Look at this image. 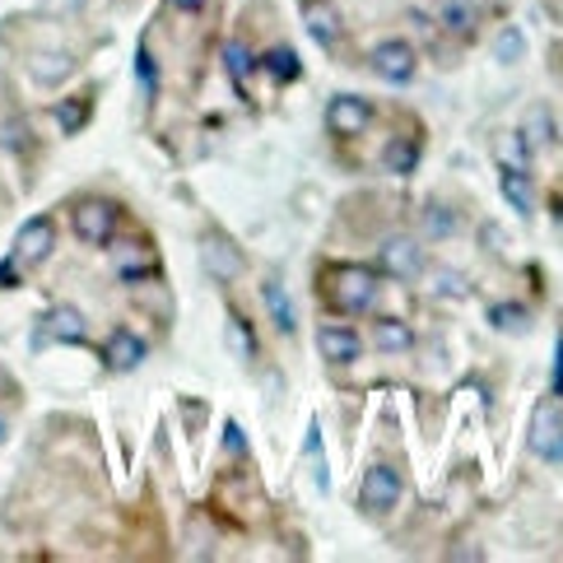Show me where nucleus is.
<instances>
[{
  "instance_id": "1",
  "label": "nucleus",
  "mask_w": 563,
  "mask_h": 563,
  "mask_svg": "<svg viewBox=\"0 0 563 563\" xmlns=\"http://www.w3.org/2000/svg\"><path fill=\"white\" fill-rule=\"evenodd\" d=\"M321 298L335 312H368L377 303V275L358 261H335L321 271Z\"/></svg>"
},
{
  "instance_id": "2",
  "label": "nucleus",
  "mask_w": 563,
  "mask_h": 563,
  "mask_svg": "<svg viewBox=\"0 0 563 563\" xmlns=\"http://www.w3.org/2000/svg\"><path fill=\"white\" fill-rule=\"evenodd\" d=\"M70 224H75V238L79 243H89V247H108L112 243V233H117V206L112 200H79V206L70 210Z\"/></svg>"
},
{
  "instance_id": "3",
  "label": "nucleus",
  "mask_w": 563,
  "mask_h": 563,
  "mask_svg": "<svg viewBox=\"0 0 563 563\" xmlns=\"http://www.w3.org/2000/svg\"><path fill=\"white\" fill-rule=\"evenodd\" d=\"M112 252V271L126 279V285H145V279L158 275V252L150 238H126V243H108Z\"/></svg>"
},
{
  "instance_id": "4",
  "label": "nucleus",
  "mask_w": 563,
  "mask_h": 563,
  "mask_svg": "<svg viewBox=\"0 0 563 563\" xmlns=\"http://www.w3.org/2000/svg\"><path fill=\"white\" fill-rule=\"evenodd\" d=\"M52 247H56V229H52V219L43 214V219H33V224H24V233L14 238V252H10V266L24 275V271H37L43 261L52 256Z\"/></svg>"
},
{
  "instance_id": "5",
  "label": "nucleus",
  "mask_w": 563,
  "mask_h": 563,
  "mask_svg": "<svg viewBox=\"0 0 563 563\" xmlns=\"http://www.w3.org/2000/svg\"><path fill=\"white\" fill-rule=\"evenodd\" d=\"M531 452L540 461H563V406H554V400H540L536 415H531Z\"/></svg>"
},
{
  "instance_id": "6",
  "label": "nucleus",
  "mask_w": 563,
  "mask_h": 563,
  "mask_svg": "<svg viewBox=\"0 0 563 563\" xmlns=\"http://www.w3.org/2000/svg\"><path fill=\"white\" fill-rule=\"evenodd\" d=\"M373 70L387 79V85H410L415 79V47L406 43V37H387V43L373 47Z\"/></svg>"
},
{
  "instance_id": "7",
  "label": "nucleus",
  "mask_w": 563,
  "mask_h": 563,
  "mask_svg": "<svg viewBox=\"0 0 563 563\" xmlns=\"http://www.w3.org/2000/svg\"><path fill=\"white\" fill-rule=\"evenodd\" d=\"M85 335H89L85 312L70 308V303H56V308L43 317V331L33 335V345L43 350V345H52V340H66V345H85Z\"/></svg>"
},
{
  "instance_id": "8",
  "label": "nucleus",
  "mask_w": 563,
  "mask_h": 563,
  "mask_svg": "<svg viewBox=\"0 0 563 563\" xmlns=\"http://www.w3.org/2000/svg\"><path fill=\"white\" fill-rule=\"evenodd\" d=\"M200 261H206V271L219 279V285H233V279L243 275V252H238L224 233L200 238Z\"/></svg>"
},
{
  "instance_id": "9",
  "label": "nucleus",
  "mask_w": 563,
  "mask_h": 563,
  "mask_svg": "<svg viewBox=\"0 0 563 563\" xmlns=\"http://www.w3.org/2000/svg\"><path fill=\"white\" fill-rule=\"evenodd\" d=\"M368 122H373V108L364 103V98H354V93L331 98V108H327V126H331V135L354 140V135H364V131H368Z\"/></svg>"
},
{
  "instance_id": "10",
  "label": "nucleus",
  "mask_w": 563,
  "mask_h": 563,
  "mask_svg": "<svg viewBox=\"0 0 563 563\" xmlns=\"http://www.w3.org/2000/svg\"><path fill=\"white\" fill-rule=\"evenodd\" d=\"M145 354H150V345H145V340H140L131 327H112L108 345H103V364H108L112 373L140 368V364H145Z\"/></svg>"
},
{
  "instance_id": "11",
  "label": "nucleus",
  "mask_w": 563,
  "mask_h": 563,
  "mask_svg": "<svg viewBox=\"0 0 563 563\" xmlns=\"http://www.w3.org/2000/svg\"><path fill=\"white\" fill-rule=\"evenodd\" d=\"M396 503H400V475H396V466H387V461H377V466L364 471V508L387 512Z\"/></svg>"
},
{
  "instance_id": "12",
  "label": "nucleus",
  "mask_w": 563,
  "mask_h": 563,
  "mask_svg": "<svg viewBox=\"0 0 563 563\" xmlns=\"http://www.w3.org/2000/svg\"><path fill=\"white\" fill-rule=\"evenodd\" d=\"M382 271L396 279H415L424 271V247H419L415 238H391V243L382 247Z\"/></svg>"
},
{
  "instance_id": "13",
  "label": "nucleus",
  "mask_w": 563,
  "mask_h": 563,
  "mask_svg": "<svg viewBox=\"0 0 563 563\" xmlns=\"http://www.w3.org/2000/svg\"><path fill=\"white\" fill-rule=\"evenodd\" d=\"M317 350H321V358H331V364H354L358 350H364V340H358L350 327H340V321H327V327L317 331Z\"/></svg>"
},
{
  "instance_id": "14",
  "label": "nucleus",
  "mask_w": 563,
  "mask_h": 563,
  "mask_svg": "<svg viewBox=\"0 0 563 563\" xmlns=\"http://www.w3.org/2000/svg\"><path fill=\"white\" fill-rule=\"evenodd\" d=\"M303 24L312 33V43L317 47H340V10L331 5V0H308L303 5Z\"/></svg>"
},
{
  "instance_id": "15",
  "label": "nucleus",
  "mask_w": 563,
  "mask_h": 563,
  "mask_svg": "<svg viewBox=\"0 0 563 563\" xmlns=\"http://www.w3.org/2000/svg\"><path fill=\"white\" fill-rule=\"evenodd\" d=\"M438 24L448 29L452 37H461V43H471L475 24H479V10L471 5V0H442V5H438Z\"/></svg>"
},
{
  "instance_id": "16",
  "label": "nucleus",
  "mask_w": 563,
  "mask_h": 563,
  "mask_svg": "<svg viewBox=\"0 0 563 563\" xmlns=\"http://www.w3.org/2000/svg\"><path fill=\"white\" fill-rule=\"evenodd\" d=\"M498 183H503V196H508V206H512L517 214H531V210H536V196H531V173H527V168L503 164Z\"/></svg>"
},
{
  "instance_id": "17",
  "label": "nucleus",
  "mask_w": 563,
  "mask_h": 563,
  "mask_svg": "<svg viewBox=\"0 0 563 563\" xmlns=\"http://www.w3.org/2000/svg\"><path fill=\"white\" fill-rule=\"evenodd\" d=\"M261 298H266V312H271V321H275V331H279V335H294L298 317H294V303H289L285 285H279V279H266V285H261Z\"/></svg>"
},
{
  "instance_id": "18",
  "label": "nucleus",
  "mask_w": 563,
  "mask_h": 563,
  "mask_svg": "<svg viewBox=\"0 0 563 563\" xmlns=\"http://www.w3.org/2000/svg\"><path fill=\"white\" fill-rule=\"evenodd\" d=\"M373 345H377V350H387V354H406V350L415 345V335H410V327H406V321H396V317H382L377 327H373Z\"/></svg>"
},
{
  "instance_id": "19",
  "label": "nucleus",
  "mask_w": 563,
  "mask_h": 563,
  "mask_svg": "<svg viewBox=\"0 0 563 563\" xmlns=\"http://www.w3.org/2000/svg\"><path fill=\"white\" fill-rule=\"evenodd\" d=\"M70 56L66 52H43V56H33V62H29V70H33V79H37V85H62V79L70 75Z\"/></svg>"
},
{
  "instance_id": "20",
  "label": "nucleus",
  "mask_w": 563,
  "mask_h": 563,
  "mask_svg": "<svg viewBox=\"0 0 563 563\" xmlns=\"http://www.w3.org/2000/svg\"><path fill=\"white\" fill-rule=\"evenodd\" d=\"M256 62H252V52L243 47V43H224V70H229V79H233V89H238V98H247V70H252Z\"/></svg>"
},
{
  "instance_id": "21",
  "label": "nucleus",
  "mask_w": 563,
  "mask_h": 563,
  "mask_svg": "<svg viewBox=\"0 0 563 563\" xmlns=\"http://www.w3.org/2000/svg\"><path fill=\"white\" fill-rule=\"evenodd\" d=\"M261 70H266V75L275 79V85H289V79L303 75V66H298V56H294L289 47H275V52L261 56Z\"/></svg>"
},
{
  "instance_id": "22",
  "label": "nucleus",
  "mask_w": 563,
  "mask_h": 563,
  "mask_svg": "<svg viewBox=\"0 0 563 563\" xmlns=\"http://www.w3.org/2000/svg\"><path fill=\"white\" fill-rule=\"evenodd\" d=\"M229 345H233V354L243 358V364H252V358H256V340L247 331V317L238 308H229Z\"/></svg>"
},
{
  "instance_id": "23",
  "label": "nucleus",
  "mask_w": 563,
  "mask_h": 563,
  "mask_svg": "<svg viewBox=\"0 0 563 563\" xmlns=\"http://www.w3.org/2000/svg\"><path fill=\"white\" fill-rule=\"evenodd\" d=\"M415 164H419V145L410 140H396V145L387 150V173H396V177H406V173H415Z\"/></svg>"
},
{
  "instance_id": "24",
  "label": "nucleus",
  "mask_w": 563,
  "mask_h": 563,
  "mask_svg": "<svg viewBox=\"0 0 563 563\" xmlns=\"http://www.w3.org/2000/svg\"><path fill=\"white\" fill-rule=\"evenodd\" d=\"M489 321H494L498 331H527V327H531V312L517 308V303H498V308L489 312Z\"/></svg>"
},
{
  "instance_id": "25",
  "label": "nucleus",
  "mask_w": 563,
  "mask_h": 563,
  "mask_svg": "<svg viewBox=\"0 0 563 563\" xmlns=\"http://www.w3.org/2000/svg\"><path fill=\"white\" fill-rule=\"evenodd\" d=\"M135 79H140V89H145V98L158 93V62L150 47H140V56H135Z\"/></svg>"
},
{
  "instance_id": "26",
  "label": "nucleus",
  "mask_w": 563,
  "mask_h": 563,
  "mask_svg": "<svg viewBox=\"0 0 563 563\" xmlns=\"http://www.w3.org/2000/svg\"><path fill=\"white\" fill-rule=\"evenodd\" d=\"M424 233H429V238H452V233H456V214L442 210V206H429V210H424Z\"/></svg>"
},
{
  "instance_id": "27",
  "label": "nucleus",
  "mask_w": 563,
  "mask_h": 563,
  "mask_svg": "<svg viewBox=\"0 0 563 563\" xmlns=\"http://www.w3.org/2000/svg\"><path fill=\"white\" fill-rule=\"evenodd\" d=\"M56 122H62V126L75 135L79 126L89 122V98H75V103H62V108H56Z\"/></svg>"
},
{
  "instance_id": "28",
  "label": "nucleus",
  "mask_w": 563,
  "mask_h": 563,
  "mask_svg": "<svg viewBox=\"0 0 563 563\" xmlns=\"http://www.w3.org/2000/svg\"><path fill=\"white\" fill-rule=\"evenodd\" d=\"M503 158H508V164H512V158H517V168H527L531 164V140H527V131H512L508 140H503Z\"/></svg>"
},
{
  "instance_id": "29",
  "label": "nucleus",
  "mask_w": 563,
  "mask_h": 563,
  "mask_svg": "<svg viewBox=\"0 0 563 563\" xmlns=\"http://www.w3.org/2000/svg\"><path fill=\"white\" fill-rule=\"evenodd\" d=\"M494 52H498V62H517V56L527 52V43H521V33H517V29H503Z\"/></svg>"
},
{
  "instance_id": "30",
  "label": "nucleus",
  "mask_w": 563,
  "mask_h": 563,
  "mask_svg": "<svg viewBox=\"0 0 563 563\" xmlns=\"http://www.w3.org/2000/svg\"><path fill=\"white\" fill-rule=\"evenodd\" d=\"M433 289L448 294V298H466V285H461L456 271H438V275H433Z\"/></svg>"
},
{
  "instance_id": "31",
  "label": "nucleus",
  "mask_w": 563,
  "mask_h": 563,
  "mask_svg": "<svg viewBox=\"0 0 563 563\" xmlns=\"http://www.w3.org/2000/svg\"><path fill=\"white\" fill-rule=\"evenodd\" d=\"M521 131H527V140H550V131H554V126H550V112H545V108H536V112H531V122L521 126Z\"/></svg>"
},
{
  "instance_id": "32",
  "label": "nucleus",
  "mask_w": 563,
  "mask_h": 563,
  "mask_svg": "<svg viewBox=\"0 0 563 563\" xmlns=\"http://www.w3.org/2000/svg\"><path fill=\"white\" fill-rule=\"evenodd\" d=\"M224 448H229V456H247V438L238 424H224Z\"/></svg>"
},
{
  "instance_id": "33",
  "label": "nucleus",
  "mask_w": 563,
  "mask_h": 563,
  "mask_svg": "<svg viewBox=\"0 0 563 563\" xmlns=\"http://www.w3.org/2000/svg\"><path fill=\"white\" fill-rule=\"evenodd\" d=\"M554 396H563V340H559V358H554Z\"/></svg>"
},
{
  "instance_id": "34",
  "label": "nucleus",
  "mask_w": 563,
  "mask_h": 563,
  "mask_svg": "<svg viewBox=\"0 0 563 563\" xmlns=\"http://www.w3.org/2000/svg\"><path fill=\"white\" fill-rule=\"evenodd\" d=\"M206 0H173V10H183V14H196Z\"/></svg>"
},
{
  "instance_id": "35",
  "label": "nucleus",
  "mask_w": 563,
  "mask_h": 563,
  "mask_svg": "<svg viewBox=\"0 0 563 563\" xmlns=\"http://www.w3.org/2000/svg\"><path fill=\"white\" fill-rule=\"evenodd\" d=\"M0 391H5V396H19V387H14V377H10L5 368H0Z\"/></svg>"
},
{
  "instance_id": "36",
  "label": "nucleus",
  "mask_w": 563,
  "mask_h": 563,
  "mask_svg": "<svg viewBox=\"0 0 563 563\" xmlns=\"http://www.w3.org/2000/svg\"><path fill=\"white\" fill-rule=\"evenodd\" d=\"M5 433H10V424H5V415H0V442H5Z\"/></svg>"
}]
</instances>
